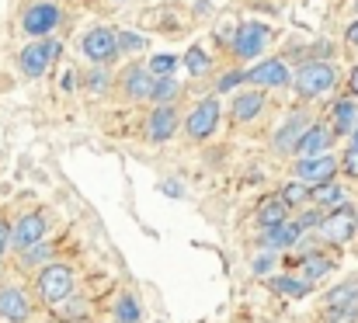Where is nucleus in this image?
<instances>
[{"instance_id":"obj_1","label":"nucleus","mask_w":358,"mask_h":323,"mask_svg":"<svg viewBox=\"0 0 358 323\" xmlns=\"http://www.w3.org/2000/svg\"><path fill=\"white\" fill-rule=\"evenodd\" d=\"M77 292V271L63 261H49L38 268L35 275V296L45 306H59L63 299H70Z\"/></svg>"},{"instance_id":"obj_2","label":"nucleus","mask_w":358,"mask_h":323,"mask_svg":"<svg viewBox=\"0 0 358 323\" xmlns=\"http://www.w3.org/2000/svg\"><path fill=\"white\" fill-rule=\"evenodd\" d=\"M303 101H317L324 94H331L338 87V66L334 63H324V59H310L303 63L296 73H292V84H289Z\"/></svg>"},{"instance_id":"obj_3","label":"nucleus","mask_w":358,"mask_h":323,"mask_svg":"<svg viewBox=\"0 0 358 323\" xmlns=\"http://www.w3.org/2000/svg\"><path fill=\"white\" fill-rule=\"evenodd\" d=\"M220 122H223V105H220V94H206V98H199L192 111L181 118V132H185V139H192V143H206V139H213L216 132H220Z\"/></svg>"},{"instance_id":"obj_4","label":"nucleus","mask_w":358,"mask_h":323,"mask_svg":"<svg viewBox=\"0 0 358 323\" xmlns=\"http://www.w3.org/2000/svg\"><path fill=\"white\" fill-rule=\"evenodd\" d=\"M59 56H63V42H59L56 35H49V38H31V42L17 52V70H21V77L38 80V77L49 73V66H52Z\"/></svg>"},{"instance_id":"obj_5","label":"nucleus","mask_w":358,"mask_h":323,"mask_svg":"<svg viewBox=\"0 0 358 323\" xmlns=\"http://www.w3.org/2000/svg\"><path fill=\"white\" fill-rule=\"evenodd\" d=\"M80 52H84V59H91V66H112L122 56L119 28H112V24H94V28H87L84 38H80Z\"/></svg>"},{"instance_id":"obj_6","label":"nucleus","mask_w":358,"mask_h":323,"mask_svg":"<svg viewBox=\"0 0 358 323\" xmlns=\"http://www.w3.org/2000/svg\"><path fill=\"white\" fill-rule=\"evenodd\" d=\"M63 21V7L56 0H35L21 10V31L28 38H49Z\"/></svg>"},{"instance_id":"obj_7","label":"nucleus","mask_w":358,"mask_h":323,"mask_svg":"<svg viewBox=\"0 0 358 323\" xmlns=\"http://www.w3.org/2000/svg\"><path fill=\"white\" fill-rule=\"evenodd\" d=\"M243 84H250V87H257V91H282V87H289L292 84V70L285 66V59H278V56H271V59H257L254 66H247L243 70Z\"/></svg>"},{"instance_id":"obj_8","label":"nucleus","mask_w":358,"mask_h":323,"mask_svg":"<svg viewBox=\"0 0 358 323\" xmlns=\"http://www.w3.org/2000/svg\"><path fill=\"white\" fill-rule=\"evenodd\" d=\"M268 38H271V28L264 21H243L230 38V56L234 59H257L268 49Z\"/></svg>"},{"instance_id":"obj_9","label":"nucleus","mask_w":358,"mask_h":323,"mask_svg":"<svg viewBox=\"0 0 358 323\" xmlns=\"http://www.w3.org/2000/svg\"><path fill=\"white\" fill-rule=\"evenodd\" d=\"M45 233H49V215L42 213V209L21 213L14 222H10V247L21 254V250H28V247L42 243V240H45Z\"/></svg>"},{"instance_id":"obj_10","label":"nucleus","mask_w":358,"mask_h":323,"mask_svg":"<svg viewBox=\"0 0 358 323\" xmlns=\"http://www.w3.org/2000/svg\"><path fill=\"white\" fill-rule=\"evenodd\" d=\"M296 181H303L306 188H320L327 181H334L341 174L338 157L334 153H320V157H296Z\"/></svg>"},{"instance_id":"obj_11","label":"nucleus","mask_w":358,"mask_h":323,"mask_svg":"<svg viewBox=\"0 0 358 323\" xmlns=\"http://www.w3.org/2000/svg\"><path fill=\"white\" fill-rule=\"evenodd\" d=\"M181 129V111L178 105H153L150 115H146V125H143V136L146 143L160 146V143H171Z\"/></svg>"},{"instance_id":"obj_12","label":"nucleus","mask_w":358,"mask_h":323,"mask_svg":"<svg viewBox=\"0 0 358 323\" xmlns=\"http://www.w3.org/2000/svg\"><path fill=\"white\" fill-rule=\"evenodd\" d=\"M355 229H358V213L352 206H341V209H334V213H324L320 226H317L320 240H324V243H334V247L348 243V240L355 236Z\"/></svg>"},{"instance_id":"obj_13","label":"nucleus","mask_w":358,"mask_h":323,"mask_svg":"<svg viewBox=\"0 0 358 323\" xmlns=\"http://www.w3.org/2000/svg\"><path fill=\"white\" fill-rule=\"evenodd\" d=\"M115 87H119V98H122V101H132V105H139V101H146V98H150L153 73L146 70V63H129V66H125V70L119 73Z\"/></svg>"},{"instance_id":"obj_14","label":"nucleus","mask_w":358,"mask_h":323,"mask_svg":"<svg viewBox=\"0 0 358 323\" xmlns=\"http://www.w3.org/2000/svg\"><path fill=\"white\" fill-rule=\"evenodd\" d=\"M310 122H313V118H310L306 111H289L285 122L271 132V150H275L278 157H292V153H296V143H299V136L306 132Z\"/></svg>"},{"instance_id":"obj_15","label":"nucleus","mask_w":358,"mask_h":323,"mask_svg":"<svg viewBox=\"0 0 358 323\" xmlns=\"http://www.w3.org/2000/svg\"><path fill=\"white\" fill-rule=\"evenodd\" d=\"M31 310H35V303L21 285H3L0 289V320L3 323H28Z\"/></svg>"},{"instance_id":"obj_16","label":"nucleus","mask_w":358,"mask_h":323,"mask_svg":"<svg viewBox=\"0 0 358 323\" xmlns=\"http://www.w3.org/2000/svg\"><path fill=\"white\" fill-rule=\"evenodd\" d=\"M334 139H338V136H334V129H331L327 122H310L306 132L299 136L292 157H320V153H331Z\"/></svg>"},{"instance_id":"obj_17","label":"nucleus","mask_w":358,"mask_h":323,"mask_svg":"<svg viewBox=\"0 0 358 323\" xmlns=\"http://www.w3.org/2000/svg\"><path fill=\"white\" fill-rule=\"evenodd\" d=\"M264 105H268V94L264 91H240V94H234V101H230V115H234V122H240V125H247V122H254L261 111H264Z\"/></svg>"},{"instance_id":"obj_18","label":"nucleus","mask_w":358,"mask_h":323,"mask_svg":"<svg viewBox=\"0 0 358 323\" xmlns=\"http://www.w3.org/2000/svg\"><path fill=\"white\" fill-rule=\"evenodd\" d=\"M358 303V282H338L334 289H327V296H324V310H331V313H338V317H345V313H352Z\"/></svg>"},{"instance_id":"obj_19","label":"nucleus","mask_w":358,"mask_h":323,"mask_svg":"<svg viewBox=\"0 0 358 323\" xmlns=\"http://www.w3.org/2000/svg\"><path fill=\"white\" fill-rule=\"evenodd\" d=\"M358 122V101L355 98H338L334 105H331V129H334V136H352V129H355Z\"/></svg>"},{"instance_id":"obj_20","label":"nucleus","mask_w":358,"mask_h":323,"mask_svg":"<svg viewBox=\"0 0 358 323\" xmlns=\"http://www.w3.org/2000/svg\"><path fill=\"white\" fill-rule=\"evenodd\" d=\"M257 243H261V250H275V254H278V250H285V247H296V243H299V233H296L292 222H282V226L261 229Z\"/></svg>"},{"instance_id":"obj_21","label":"nucleus","mask_w":358,"mask_h":323,"mask_svg":"<svg viewBox=\"0 0 358 323\" xmlns=\"http://www.w3.org/2000/svg\"><path fill=\"white\" fill-rule=\"evenodd\" d=\"M310 202H313L317 209H324V213H334V209L348 206V192H345L338 181H327V185H320V188H310Z\"/></svg>"},{"instance_id":"obj_22","label":"nucleus","mask_w":358,"mask_h":323,"mask_svg":"<svg viewBox=\"0 0 358 323\" xmlns=\"http://www.w3.org/2000/svg\"><path fill=\"white\" fill-rule=\"evenodd\" d=\"M254 219H257V226H261V229H271V226L289 222V219H292V209L282 202V195H275V199H264V202L257 206Z\"/></svg>"},{"instance_id":"obj_23","label":"nucleus","mask_w":358,"mask_h":323,"mask_svg":"<svg viewBox=\"0 0 358 323\" xmlns=\"http://www.w3.org/2000/svg\"><path fill=\"white\" fill-rule=\"evenodd\" d=\"M331 271H334V261H331L324 250H310V254L299 257V275H303L306 282H320V278H327Z\"/></svg>"},{"instance_id":"obj_24","label":"nucleus","mask_w":358,"mask_h":323,"mask_svg":"<svg viewBox=\"0 0 358 323\" xmlns=\"http://www.w3.org/2000/svg\"><path fill=\"white\" fill-rule=\"evenodd\" d=\"M268 282H271L275 292H282V296H289V299H303V296L313 292V282H306L303 275H299V278H296V275H275V278H268Z\"/></svg>"},{"instance_id":"obj_25","label":"nucleus","mask_w":358,"mask_h":323,"mask_svg":"<svg viewBox=\"0 0 358 323\" xmlns=\"http://www.w3.org/2000/svg\"><path fill=\"white\" fill-rule=\"evenodd\" d=\"M181 94V84L174 77H153V87H150V105H174Z\"/></svg>"},{"instance_id":"obj_26","label":"nucleus","mask_w":358,"mask_h":323,"mask_svg":"<svg viewBox=\"0 0 358 323\" xmlns=\"http://www.w3.org/2000/svg\"><path fill=\"white\" fill-rule=\"evenodd\" d=\"M115 320L119 323H139L143 320V303H139V296L122 292L119 299H115Z\"/></svg>"},{"instance_id":"obj_27","label":"nucleus","mask_w":358,"mask_h":323,"mask_svg":"<svg viewBox=\"0 0 358 323\" xmlns=\"http://www.w3.org/2000/svg\"><path fill=\"white\" fill-rule=\"evenodd\" d=\"M56 313H59V320L63 323H84L87 317H91V303H87V299H73V296H70V299H63V303H59V310H56Z\"/></svg>"},{"instance_id":"obj_28","label":"nucleus","mask_w":358,"mask_h":323,"mask_svg":"<svg viewBox=\"0 0 358 323\" xmlns=\"http://www.w3.org/2000/svg\"><path fill=\"white\" fill-rule=\"evenodd\" d=\"M181 63H185V70H188L192 77H206V73L213 70V59H209V52H206L202 45H192Z\"/></svg>"},{"instance_id":"obj_29","label":"nucleus","mask_w":358,"mask_h":323,"mask_svg":"<svg viewBox=\"0 0 358 323\" xmlns=\"http://www.w3.org/2000/svg\"><path fill=\"white\" fill-rule=\"evenodd\" d=\"M84 84H87V91H91V94L105 98V94L115 87V77L108 73V66H91V73L84 77Z\"/></svg>"},{"instance_id":"obj_30","label":"nucleus","mask_w":358,"mask_h":323,"mask_svg":"<svg viewBox=\"0 0 358 323\" xmlns=\"http://www.w3.org/2000/svg\"><path fill=\"white\" fill-rule=\"evenodd\" d=\"M278 195H282V202H285L289 209H303V206H310V188H306L303 181H296V178H292Z\"/></svg>"},{"instance_id":"obj_31","label":"nucleus","mask_w":358,"mask_h":323,"mask_svg":"<svg viewBox=\"0 0 358 323\" xmlns=\"http://www.w3.org/2000/svg\"><path fill=\"white\" fill-rule=\"evenodd\" d=\"M178 56H171V52H157L150 63H146V70L153 73V77H174V70H178Z\"/></svg>"},{"instance_id":"obj_32","label":"nucleus","mask_w":358,"mask_h":323,"mask_svg":"<svg viewBox=\"0 0 358 323\" xmlns=\"http://www.w3.org/2000/svg\"><path fill=\"white\" fill-rule=\"evenodd\" d=\"M17 257H21V268H35V264H49V261H52V247H45V240H42V243H35V247H28V250H21Z\"/></svg>"},{"instance_id":"obj_33","label":"nucleus","mask_w":358,"mask_h":323,"mask_svg":"<svg viewBox=\"0 0 358 323\" xmlns=\"http://www.w3.org/2000/svg\"><path fill=\"white\" fill-rule=\"evenodd\" d=\"M237 87H243V70L240 66H234V70H227V73L216 77V94H234Z\"/></svg>"},{"instance_id":"obj_34","label":"nucleus","mask_w":358,"mask_h":323,"mask_svg":"<svg viewBox=\"0 0 358 323\" xmlns=\"http://www.w3.org/2000/svg\"><path fill=\"white\" fill-rule=\"evenodd\" d=\"M275 264H278V254H275V250H261V254L250 261V271H254V275H268V278H271Z\"/></svg>"},{"instance_id":"obj_35","label":"nucleus","mask_w":358,"mask_h":323,"mask_svg":"<svg viewBox=\"0 0 358 323\" xmlns=\"http://www.w3.org/2000/svg\"><path fill=\"white\" fill-rule=\"evenodd\" d=\"M119 49H122V56L125 52H143L146 49V38L136 35V31H119Z\"/></svg>"},{"instance_id":"obj_36","label":"nucleus","mask_w":358,"mask_h":323,"mask_svg":"<svg viewBox=\"0 0 358 323\" xmlns=\"http://www.w3.org/2000/svg\"><path fill=\"white\" fill-rule=\"evenodd\" d=\"M338 167H341V174H348V178H358V146H352V143H348V150L341 153Z\"/></svg>"},{"instance_id":"obj_37","label":"nucleus","mask_w":358,"mask_h":323,"mask_svg":"<svg viewBox=\"0 0 358 323\" xmlns=\"http://www.w3.org/2000/svg\"><path fill=\"white\" fill-rule=\"evenodd\" d=\"M160 192L171 195V199H185V185L174 181V178H164V181H160Z\"/></svg>"},{"instance_id":"obj_38","label":"nucleus","mask_w":358,"mask_h":323,"mask_svg":"<svg viewBox=\"0 0 358 323\" xmlns=\"http://www.w3.org/2000/svg\"><path fill=\"white\" fill-rule=\"evenodd\" d=\"M10 250V219L7 215H0V257Z\"/></svg>"},{"instance_id":"obj_39","label":"nucleus","mask_w":358,"mask_h":323,"mask_svg":"<svg viewBox=\"0 0 358 323\" xmlns=\"http://www.w3.org/2000/svg\"><path fill=\"white\" fill-rule=\"evenodd\" d=\"M345 42L358 49V17H352V21H348V28H345Z\"/></svg>"},{"instance_id":"obj_40","label":"nucleus","mask_w":358,"mask_h":323,"mask_svg":"<svg viewBox=\"0 0 358 323\" xmlns=\"http://www.w3.org/2000/svg\"><path fill=\"white\" fill-rule=\"evenodd\" d=\"M348 98H355L358 101V66L352 70V77H348Z\"/></svg>"},{"instance_id":"obj_41","label":"nucleus","mask_w":358,"mask_h":323,"mask_svg":"<svg viewBox=\"0 0 358 323\" xmlns=\"http://www.w3.org/2000/svg\"><path fill=\"white\" fill-rule=\"evenodd\" d=\"M348 139H352V146H358V122H355V129H352V136H348Z\"/></svg>"},{"instance_id":"obj_42","label":"nucleus","mask_w":358,"mask_h":323,"mask_svg":"<svg viewBox=\"0 0 358 323\" xmlns=\"http://www.w3.org/2000/svg\"><path fill=\"white\" fill-rule=\"evenodd\" d=\"M352 14H355V17H358V0H352Z\"/></svg>"},{"instance_id":"obj_43","label":"nucleus","mask_w":358,"mask_h":323,"mask_svg":"<svg viewBox=\"0 0 358 323\" xmlns=\"http://www.w3.org/2000/svg\"><path fill=\"white\" fill-rule=\"evenodd\" d=\"M115 3H125V0H115Z\"/></svg>"}]
</instances>
